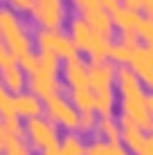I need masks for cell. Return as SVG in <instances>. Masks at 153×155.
Instances as JSON below:
<instances>
[{
  "mask_svg": "<svg viewBox=\"0 0 153 155\" xmlns=\"http://www.w3.org/2000/svg\"><path fill=\"white\" fill-rule=\"evenodd\" d=\"M117 88L122 101L119 119H128L140 128H151L153 115L149 110V94H144L140 85V77L131 65H117Z\"/></svg>",
  "mask_w": 153,
  "mask_h": 155,
  "instance_id": "cell-1",
  "label": "cell"
},
{
  "mask_svg": "<svg viewBox=\"0 0 153 155\" xmlns=\"http://www.w3.org/2000/svg\"><path fill=\"white\" fill-rule=\"evenodd\" d=\"M70 36H72V41H75V45L79 50L90 54V58H108L113 43L108 38H104L101 34H97V31L88 25V20L83 18V16L70 18Z\"/></svg>",
  "mask_w": 153,
  "mask_h": 155,
  "instance_id": "cell-2",
  "label": "cell"
},
{
  "mask_svg": "<svg viewBox=\"0 0 153 155\" xmlns=\"http://www.w3.org/2000/svg\"><path fill=\"white\" fill-rule=\"evenodd\" d=\"M0 36H2V43L9 52L16 56V58H23L25 54H29V47H32V41H29V34L25 31L23 23L18 20L9 7H0Z\"/></svg>",
  "mask_w": 153,
  "mask_h": 155,
  "instance_id": "cell-3",
  "label": "cell"
},
{
  "mask_svg": "<svg viewBox=\"0 0 153 155\" xmlns=\"http://www.w3.org/2000/svg\"><path fill=\"white\" fill-rule=\"evenodd\" d=\"M34 41L38 45L41 52H50V54H56L59 58H75L79 56V47L75 45L70 34H63L61 29H43L38 27L34 34Z\"/></svg>",
  "mask_w": 153,
  "mask_h": 155,
  "instance_id": "cell-4",
  "label": "cell"
},
{
  "mask_svg": "<svg viewBox=\"0 0 153 155\" xmlns=\"http://www.w3.org/2000/svg\"><path fill=\"white\" fill-rule=\"evenodd\" d=\"M25 133H27V140L34 148L38 151H47V148L59 146V130H56V124L47 117H34V119H27L25 124Z\"/></svg>",
  "mask_w": 153,
  "mask_h": 155,
  "instance_id": "cell-5",
  "label": "cell"
},
{
  "mask_svg": "<svg viewBox=\"0 0 153 155\" xmlns=\"http://www.w3.org/2000/svg\"><path fill=\"white\" fill-rule=\"evenodd\" d=\"M29 14L43 29H61L65 20V2L63 0H34Z\"/></svg>",
  "mask_w": 153,
  "mask_h": 155,
  "instance_id": "cell-6",
  "label": "cell"
},
{
  "mask_svg": "<svg viewBox=\"0 0 153 155\" xmlns=\"http://www.w3.org/2000/svg\"><path fill=\"white\" fill-rule=\"evenodd\" d=\"M45 115H47V119H52L54 124H61L63 128H70V130L79 128L81 113L61 94H54V97L45 99Z\"/></svg>",
  "mask_w": 153,
  "mask_h": 155,
  "instance_id": "cell-7",
  "label": "cell"
},
{
  "mask_svg": "<svg viewBox=\"0 0 153 155\" xmlns=\"http://www.w3.org/2000/svg\"><path fill=\"white\" fill-rule=\"evenodd\" d=\"M88 77H90V88H113L117 83V65L110 58H90L88 61Z\"/></svg>",
  "mask_w": 153,
  "mask_h": 155,
  "instance_id": "cell-8",
  "label": "cell"
},
{
  "mask_svg": "<svg viewBox=\"0 0 153 155\" xmlns=\"http://www.w3.org/2000/svg\"><path fill=\"white\" fill-rule=\"evenodd\" d=\"M29 92L38 94L41 99H50L54 94H61V83H59V77L56 72H50L45 68H38L34 74H29Z\"/></svg>",
  "mask_w": 153,
  "mask_h": 155,
  "instance_id": "cell-9",
  "label": "cell"
},
{
  "mask_svg": "<svg viewBox=\"0 0 153 155\" xmlns=\"http://www.w3.org/2000/svg\"><path fill=\"white\" fill-rule=\"evenodd\" d=\"M63 74L65 81L70 85V90H81V88H90V77H88V63H83L81 56L68 58L63 65Z\"/></svg>",
  "mask_w": 153,
  "mask_h": 155,
  "instance_id": "cell-10",
  "label": "cell"
},
{
  "mask_svg": "<svg viewBox=\"0 0 153 155\" xmlns=\"http://www.w3.org/2000/svg\"><path fill=\"white\" fill-rule=\"evenodd\" d=\"M128 65L140 77V81H144L153 90V50H149L146 45H140L133 52V58H131Z\"/></svg>",
  "mask_w": 153,
  "mask_h": 155,
  "instance_id": "cell-11",
  "label": "cell"
},
{
  "mask_svg": "<svg viewBox=\"0 0 153 155\" xmlns=\"http://www.w3.org/2000/svg\"><path fill=\"white\" fill-rule=\"evenodd\" d=\"M14 106H16V115L18 117H27V119H34V117H43L45 113V101L34 92H18L14 94Z\"/></svg>",
  "mask_w": 153,
  "mask_h": 155,
  "instance_id": "cell-12",
  "label": "cell"
},
{
  "mask_svg": "<svg viewBox=\"0 0 153 155\" xmlns=\"http://www.w3.org/2000/svg\"><path fill=\"white\" fill-rule=\"evenodd\" d=\"M81 16L88 20V25H90V27L97 31V34H101L104 38H108V41H110L115 23H113V16H110L108 9H104V7H95V9H90V12L81 14Z\"/></svg>",
  "mask_w": 153,
  "mask_h": 155,
  "instance_id": "cell-13",
  "label": "cell"
},
{
  "mask_svg": "<svg viewBox=\"0 0 153 155\" xmlns=\"http://www.w3.org/2000/svg\"><path fill=\"white\" fill-rule=\"evenodd\" d=\"M0 81H2V88H7L14 94L23 92L25 83H27L25 81V70L20 68V63L9 65V68H0Z\"/></svg>",
  "mask_w": 153,
  "mask_h": 155,
  "instance_id": "cell-14",
  "label": "cell"
},
{
  "mask_svg": "<svg viewBox=\"0 0 153 155\" xmlns=\"http://www.w3.org/2000/svg\"><path fill=\"white\" fill-rule=\"evenodd\" d=\"M110 16H113L115 27H119V31H138V25L142 20L140 12H133V9L124 7V5H119L117 9H113Z\"/></svg>",
  "mask_w": 153,
  "mask_h": 155,
  "instance_id": "cell-15",
  "label": "cell"
},
{
  "mask_svg": "<svg viewBox=\"0 0 153 155\" xmlns=\"http://www.w3.org/2000/svg\"><path fill=\"white\" fill-rule=\"evenodd\" d=\"M95 130H97L106 142H113L115 144V142L122 140V124H119L113 115L99 117V119H97V128H95Z\"/></svg>",
  "mask_w": 153,
  "mask_h": 155,
  "instance_id": "cell-16",
  "label": "cell"
},
{
  "mask_svg": "<svg viewBox=\"0 0 153 155\" xmlns=\"http://www.w3.org/2000/svg\"><path fill=\"white\" fill-rule=\"evenodd\" d=\"M59 151H61V155H88V146L83 144L79 133L70 130V133H65V135L61 137Z\"/></svg>",
  "mask_w": 153,
  "mask_h": 155,
  "instance_id": "cell-17",
  "label": "cell"
},
{
  "mask_svg": "<svg viewBox=\"0 0 153 155\" xmlns=\"http://www.w3.org/2000/svg\"><path fill=\"white\" fill-rule=\"evenodd\" d=\"M95 92V110L99 115H113L115 110V92L113 88H101V90H92Z\"/></svg>",
  "mask_w": 153,
  "mask_h": 155,
  "instance_id": "cell-18",
  "label": "cell"
},
{
  "mask_svg": "<svg viewBox=\"0 0 153 155\" xmlns=\"http://www.w3.org/2000/svg\"><path fill=\"white\" fill-rule=\"evenodd\" d=\"M70 99H72V106H75L79 113H90V110H95V92H92V88L70 90Z\"/></svg>",
  "mask_w": 153,
  "mask_h": 155,
  "instance_id": "cell-19",
  "label": "cell"
},
{
  "mask_svg": "<svg viewBox=\"0 0 153 155\" xmlns=\"http://www.w3.org/2000/svg\"><path fill=\"white\" fill-rule=\"evenodd\" d=\"M0 119H5V121L18 119L16 106H14V94L7 88H0Z\"/></svg>",
  "mask_w": 153,
  "mask_h": 155,
  "instance_id": "cell-20",
  "label": "cell"
},
{
  "mask_svg": "<svg viewBox=\"0 0 153 155\" xmlns=\"http://www.w3.org/2000/svg\"><path fill=\"white\" fill-rule=\"evenodd\" d=\"M133 52L135 50H131V47H126V45H122V43H113L110 45V54H108V58L113 63H119V65H128L131 63V58H133Z\"/></svg>",
  "mask_w": 153,
  "mask_h": 155,
  "instance_id": "cell-21",
  "label": "cell"
},
{
  "mask_svg": "<svg viewBox=\"0 0 153 155\" xmlns=\"http://www.w3.org/2000/svg\"><path fill=\"white\" fill-rule=\"evenodd\" d=\"M138 36L146 43L149 50H153V16H142L138 25Z\"/></svg>",
  "mask_w": 153,
  "mask_h": 155,
  "instance_id": "cell-22",
  "label": "cell"
},
{
  "mask_svg": "<svg viewBox=\"0 0 153 155\" xmlns=\"http://www.w3.org/2000/svg\"><path fill=\"white\" fill-rule=\"evenodd\" d=\"M18 63H20V68H23L27 74H34L41 68V56L34 54V52H29V54H25L23 58H18Z\"/></svg>",
  "mask_w": 153,
  "mask_h": 155,
  "instance_id": "cell-23",
  "label": "cell"
},
{
  "mask_svg": "<svg viewBox=\"0 0 153 155\" xmlns=\"http://www.w3.org/2000/svg\"><path fill=\"white\" fill-rule=\"evenodd\" d=\"M41 68H45V70L50 72H59V56L56 54H50V52H41Z\"/></svg>",
  "mask_w": 153,
  "mask_h": 155,
  "instance_id": "cell-24",
  "label": "cell"
},
{
  "mask_svg": "<svg viewBox=\"0 0 153 155\" xmlns=\"http://www.w3.org/2000/svg\"><path fill=\"white\" fill-rule=\"evenodd\" d=\"M5 155H29V144L25 140H16V142H12L7 146Z\"/></svg>",
  "mask_w": 153,
  "mask_h": 155,
  "instance_id": "cell-25",
  "label": "cell"
},
{
  "mask_svg": "<svg viewBox=\"0 0 153 155\" xmlns=\"http://www.w3.org/2000/svg\"><path fill=\"white\" fill-rule=\"evenodd\" d=\"M97 119L99 117H95L92 110L90 113H81V117H79V128H81V130H95V128H97Z\"/></svg>",
  "mask_w": 153,
  "mask_h": 155,
  "instance_id": "cell-26",
  "label": "cell"
},
{
  "mask_svg": "<svg viewBox=\"0 0 153 155\" xmlns=\"http://www.w3.org/2000/svg\"><path fill=\"white\" fill-rule=\"evenodd\" d=\"M138 31H119V43L126 47H131V50H138L140 43H138Z\"/></svg>",
  "mask_w": 153,
  "mask_h": 155,
  "instance_id": "cell-27",
  "label": "cell"
},
{
  "mask_svg": "<svg viewBox=\"0 0 153 155\" xmlns=\"http://www.w3.org/2000/svg\"><path fill=\"white\" fill-rule=\"evenodd\" d=\"M108 155H131V151L124 146V142H108Z\"/></svg>",
  "mask_w": 153,
  "mask_h": 155,
  "instance_id": "cell-28",
  "label": "cell"
},
{
  "mask_svg": "<svg viewBox=\"0 0 153 155\" xmlns=\"http://www.w3.org/2000/svg\"><path fill=\"white\" fill-rule=\"evenodd\" d=\"M32 2L34 0H9V5L18 12H32Z\"/></svg>",
  "mask_w": 153,
  "mask_h": 155,
  "instance_id": "cell-29",
  "label": "cell"
},
{
  "mask_svg": "<svg viewBox=\"0 0 153 155\" xmlns=\"http://www.w3.org/2000/svg\"><path fill=\"white\" fill-rule=\"evenodd\" d=\"M138 155H153V135H146V142H144V146L140 148Z\"/></svg>",
  "mask_w": 153,
  "mask_h": 155,
  "instance_id": "cell-30",
  "label": "cell"
},
{
  "mask_svg": "<svg viewBox=\"0 0 153 155\" xmlns=\"http://www.w3.org/2000/svg\"><path fill=\"white\" fill-rule=\"evenodd\" d=\"M124 7L133 9V12H140V9H144V0H122Z\"/></svg>",
  "mask_w": 153,
  "mask_h": 155,
  "instance_id": "cell-31",
  "label": "cell"
},
{
  "mask_svg": "<svg viewBox=\"0 0 153 155\" xmlns=\"http://www.w3.org/2000/svg\"><path fill=\"white\" fill-rule=\"evenodd\" d=\"M97 2H99V7L108 9V12H113V9L119 7V0H97Z\"/></svg>",
  "mask_w": 153,
  "mask_h": 155,
  "instance_id": "cell-32",
  "label": "cell"
},
{
  "mask_svg": "<svg viewBox=\"0 0 153 155\" xmlns=\"http://www.w3.org/2000/svg\"><path fill=\"white\" fill-rule=\"evenodd\" d=\"M38 155H61V151H59V146H54V148H47V151H41Z\"/></svg>",
  "mask_w": 153,
  "mask_h": 155,
  "instance_id": "cell-33",
  "label": "cell"
},
{
  "mask_svg": "<svg viewBox=\"0 0 153 155\" xmlns=\"http://www.w3.org/2000/svg\"><path fill=\"white\" fill-rule=\"evenodd\" d=\"M146 12H149V16H153V0H146Z\"/></svg>",
  "mask_w": 153,
  "mask_h": 155,
  "instance_id": "cell-34",
  "label": "cell"
},
{
  "mask_svg": "<svg viewBox=\"0 0 153 155\" xmlns=\"http://www.w3.org/2000/svg\"><path fill=\"white\" fill-rule=\"evenodd\" d=\"M5 151H7V144H5L2 140H0V155H5Z\"/></svg>",
  "mask_w": 153,
  "mask_h": 155,
  "instance_id": "cell-35",
  "label": "cell"
},
{
  "mask_svg": "<svg viewBox=\"0 0 153 155\" xmlns=\"http://www.w3.org/2000/svg\"><path fill=\"white\" fill-rule=\"evenodd\" d=\"M149 110H151V115H153V94H149Z\"/></svg>",
  "mask_w": 153,
  "mask_h": 155,
  "instance_id": "cell-36",
  "label": "cell"
},
{
  "mask_svg": "<svg viewBox=\"0 0 153 155\" xmlns=\"http://www.w3.org/2000/svg\"><path fill=\"white\" fill-rule=\"evenodd\" d=\"M149 130H151V135H153V124H151V128H149Z\"/></svg>",
  "mask_w": 153,
  "mask_h": 155,
  "instance_id": "cell-37",
  "label": "cell"
},
{
  "mask_svg": "<svg viewBox=\"0 0 153 155\" xmlns=\"http://www.w3.org/2000/svg\"><path fill=\"white\" fill-rule=\"evenodd\" d=\"M0 88H2V81H0Z\"/></svg>",
  "mask_w": 153,
  "mask_h": 155,
  "instance_id": "cell-38",
  "label": "cell"
}]
</instances>
